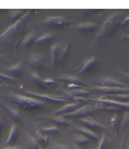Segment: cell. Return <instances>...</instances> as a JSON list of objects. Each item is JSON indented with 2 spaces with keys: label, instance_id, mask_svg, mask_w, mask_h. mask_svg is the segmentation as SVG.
Returning <instances> with one entry per match:
<instances>
[{
  "label": "cell",
  "instance_id": "12",
  "mask_svg": "<svg viewBox=\"0 0 129 149\" xmlns=\"http://www.w3.org/2000/svg\"><path fill=\"white\" fill-rule=\"evenodd\" d=\"M75 130L77 131L78 132L82 134L83 135L86 136V137H88L90 140H93L94 141H100V137H99L98 134L97 133H95L93 131L90 130L89 129L86 127H82V126H78V127L75 128Z\"/></svg>",
  "mask_w": 129,
  "mask_h": 149
},
{
  "label": "cell",
  "instance_id": "36",
  "mask_svg": "<svg viewBox=\"0 0 129 149\" xmlns=\"http://www.w3.org/2000/svg\"><path fill=\"white\" fill-rule=\"evenodd\" d=\"M129 24V17L126 18L125 20H123V22H121V25L122 26H125V25Z\"/></svg>",
  "mask_w": 129,
  "mask_h": 149
},
{
  "label": "cell",
  "instance_id": "40",
  "mask_svg": "<svg viewBox=\"0 0 129 149\" xmlns=\"http://www.w3.org/2000/svg\"><path fill=\"white\" fill-rule=\"evenodd\" d=\"M2 149H22L20 148H17V147H8V148H5Z\"/></svg>",
  "mask_w": 129,
  "mask_h": 149
},
{
  "label": "cell",
  "instance_id": "24",
  "mask_svg": "<svg viewBox=\"0 0 129 149\" xmlns=\"http://www.w3.org/2000/svg\"><path fill=\"white\" fill-rule=\"evenodd\" d=\"M59 79L61 81H64V82H68L69 84H76V85H85V82L81 79H79L78 78L74 77H63L59 78Z\"/></svg>",
  "mask_w": 129,
  "mask_h": 149
},
{
  "label": "cell",
  "instance_id": "1",
  "mask_svg": "<svg viewBox=\"0 0 129 149\" xmlns=\"http://www.w3.org/2000/svg\"><path fill=\"white\" fill-rule=\"evenodd\" d=\"M31 13H32V11L28 10L26 13L24 14V15L20 19H18L12 26L7 29L2 34L0 35V42L9 43V42L13 41L16 38V37L19 34L20 31L23 30L25 25L27 24L30 18Z\"/></svg>",
  "mask_w": 129,
  "mask_h": 149
},
{
  "label": "cell",
  "instance_id": "18",
  "mask_svg": "<svg viewBox=\"0 0 129 149\" xmlns=\"http://www.w3.org/2000/svg\"><path fill=\"white\" fill-rule=\"evenodd\" d=\"M105 98L117 101V102L129 103V94H115V95H105Z\"/></svg>",
  "mask_w": 129,
  "mask_h": 149
},
{
  "label": "cell",
  "instance_id": "22",
  "mask_svg": "<svg viewBox=\"0 0 129 149\" xmlns=\"http://www.w3.org/2000/svg\"><path fill=\"white\" fill-rule=\"evenodd\" d=\"M54 39V36L52 34H45L44 36H41L40 38H38L35 40V45H44L47 44L49 42L52 41V40Z\"/></svg>",
  "mask_w": 129,
  "mask_h": 149
},
{
  "label": "cell",
  "instance_id": "4",
  "mask_svg": "<svg viewBox=\"0 0 129 149\" xmlns=\"http://www.w3.org/2000/svg\"><path fill=\"white\" fill-rule=\"evenodd\" d=\"M93 89L97 92L106 95H115V94H129V88H116V87L95 86Z\"/></svg>",
  "mask_w": 129,
  "mask_h": 149
},
{
  "label": "cell",
  "instance_id": "17",
  "mask_svg": "<svg viewBox=\"0 0 129 149\" xmlns=\"http://www.w3.org/2000/svg\"><path fill=\"white\" fill-rule=\"evenodd\" d=\"M38 38L34 32H29L27 33L26 36L25 37V38L23 39L22 42V46L24 48H27L30 46H32V44H35V40Z\"/></svg>",
  "mask_w": 129,
  "mask_h": 149
},
{
  "label": "cell",
  "instance_id": "16",
  "mask_svg": "<svg viewBox=\"0 0 129 149\" xmlns=\"http://www.w3.org/2000/svg\"><path fill=\"white\" fill-rule=\"evenodd\" d=\"M18 134V127H17L16 125L13 124V125L12 128H11V131H10L9 135H8V140H7L6 142H5V146H12L13 144H14L15 142L16 141Z\"/></svg>",
  "mask_w": 129,
  "mask_h": 149
},
{
  "label": "cell",
  "instance_id": "42",
  "mask_svg": "<svg viewBox=\"0 0 129 149\" xmlns=\"http://www.w3.org/2000/svg\"><path fill=\"white\" fill-rule=\"evenodd\" d=\"M128 149H129V147H128Z\"/></svg>",
  "mask_w": 129,
  "mask_h": 149
},
{
  "label": "cell",
  "instance_id": "7",
  "mask_svg": "<svg viewBox=\"0 0 129 149\" xmlns=\"http://www.w3.org/2000/svg\"><path fill=\"white\" fill-rule=\"evenodd\" d=\"M25 92L27 94H28V95H30L31 96H34L37 98H39V99H41V100L42 101H44V102H51V103H58V104H61L66 102V100L60 98V97H55V96H52V95H45V94L36 93L29 92V91H25Z\"/></svg>",
  "mask_w": 129,
  "mask_h": 149
},
{
  "label": "cell",
  "instance_id": "34",
  "mask_svg": "<svg viewBox=\"0 0 129 149\" xmlns=\"http://www.w3.org/2000/svg\"><path fill=\"white\" fill-rule=\"evenodd\" d=\"M48 149H69V148L64 146H61V145H54V146L49 147Z\"/></svg>",
  "mask_w": 129,
  "mask_h": 149
},
{
  "label": "cell",
  "instance_id": "41",
  "mask_svg": "<svg viewBox=\"0 0 129 149\" xmlns=\"http://www.w3.org/2000/svg\"><path fill=\"white\" fill-rule=\"evenodd\" d=\"M120 149H122V148H120Z\"/></svg>",
  "mask_w": 129,
  "mask_h": 149
},
{
  "label": "cell",
  "instance_id": "5",
  "mask_svg": "<svg viewBox=\"0 0 129 149\" xmlns=\"http://www.w3.org/2000/svg\"><path fill=\"white\" fill-rule=\"evenodd\" d=\"M47 57L42 54H32L28 58L30 65L35 68H42L46 65Z\"/></svg>",
  "mask_w": 129,
  "mask_h": 149
},
{
  "label": "cell",
  "instance_id": "32",
  "mask_svg": "<svg viewBox=\"0 0 129 149\" xmlns=\"http://www.w3.org/2000/svg\"><path fill=\"white\" fill-rule=\"evenodd\" d=\"M120 125H121L122 127H125V126H129V111H127L124 114Z\"/></svg>",
  "mask_w": 129,
  "mask_h": 149
},
{
  "label": "cell",
  "instance_id": "35",
  "mask_svg": "<svg viewBox=\"0 0 129 149\" xmlns=\"http://www.w3.org/2000/svg\"><path fill=\"white\" fill-rule=\"evenodd\" d=\"M0 78L5 79H7V80H13V77H10V76H8V74H2V73H0Z\"/></svg>",
  "mask_w": 129,
  "mask_h": 149
},
{
  "label": "cell",
  "instance_id": "6",
  "mask_svg": "<svg viewBox=\"0 0 129 149\" xmlns=\"http://www.w3.org/2000/svg\"><path fill=\"white\" fill-rule=\"evenodd\" d=\"M97 102V103L101 104L104 105H109V106L114 107L118 108V109H126V110L129 111V103H123V102H117V101L111 100V99H109V98H99L97 100H94Z\"/></svg>",
  "mask_w": 129,
  "mask_h": 149
},
{
  "label": "cell",
  "instance_id": "9",
  "mask_svg": "<svg viewBox=\"0 0 129 149\" xmlns=\"http://www.w3.org/2000/svg\"><path fill=\"white\" fill-rule=\"evenodd\" d=\"M81 123L83 125H85L86 128L93 131V132H94V131H101L103 129H106V127L103 124L96 121L94 119L90 117H86V118L82 119Z\"/></svg>",
  "mask_w": 129,
  "mask_h": 149
},
{
  "label": "cell",
  "instance_id": "2",
  "mask_svg": "<svg viewBox=\"0 0 129 149\" xmlns=\"http://www.w3.org/2000/svg\"><path fill=\"white\" fill-rule=\"evenodd\" d=\"M100 110H104V105L97 103L95 105L86 104L82 107L78 108L75 111L71 112L66 116L69 118H82L89 117V115H94Z\"/></svg>",
  "mask_w": 129,
  "mask_h": 149
},
{
  "label": "cell",
  "instance_id": "26",
  "mask_svg": "<svg viewBox=\"0 0 129 149\" xmlns=\"http://www.w3.org/2000/svg\"><path fill=\"white\" fill-rule=\"evenodd\" d=\"M36 140L39 143L41 146H45L48 143L47 136L44 134L40 131L37 130L36 132Z\"/></svg>",
  "mask_w": 129,
  "mask_h": 149
},
{
  "label": "cell",
  "instance_id": "21",
  "mask_svg": "<svg viewBox=\"0 0 129 149\" xmlns=\"http://www.w3.org/2000/svg\"><path fill=\"white\" fill-rule=\"evenodd\" d=\"M23 62H20V63H18V64L15 65L11 66L10 68H8L6 70L8 72L11 73V74H14L16 76H19L23 72Z\"/></svg>",
  "mask_w": 129,
  "mask_h": 149
},
{
  "label": "cell",
  "instance_id": "44",
  "mask_svg": "<svg viewBox=\"0 0 129 149\" xmlns=\"http://www.w3.org/2000/svg\"><path fill=\"white\" fill-rule=\"evenodd\" d=\"M0 59H1V57H0Z\"/></svg>",
  "mask_w": 129,
  "mask_h": 149
},
{
  "label": "cell",
  "instance_id": "20",
  "mask_svg": "<svg viewBox=\"0 0 129 149\" xmlns=\"http://www.w3.org/2000/svg\"><path fill=\"white\" fill-rule=\"evenodd\" d=\"M4 107H5V109L7 110V112H8L9 115L15 120L16 123H21L22 121V118H21V116L19 115V112L16 110V109H13L11 107L8 106L7 104H4Z\"/></svg>",
  "mask_w": 129,
  "mask_h": 149
},
{
  "label": "cell",
  "instance_id": "30",
  "mask_svg": "<svg viewBox=\"0 0 129 149\" xmlns=\"http://www.w3.org/2000/svg\"><path fill=\"white\" fill-rule=\"evenodd\" d=\"M23 10H14L13 12L11 13V19L12 21H16V22H17L18 19H20L23 16Z\"/></svg>",
  "mask_w": 129,
  "mask_h": 149
},
{
  "label": "cell",
  "instance_id": "37",
  "mask_svg": "<svg viewBox=\"0 0 129 149\" xmlns=\"http://www.w3.org/2000/svg\"><path fill=\"white\" fill-rule=\"evenodd\" d=\"M122 40H127V41L129 42V36H128L126 34H123V36H122Z\"/></svg>",
  "mask_w": 129,
  "mask_h": 149
},
{
  "label": "cell",
  "instance_id": "28",
  "mask_svg": "<svg viewBox=\"0 0 129 149\" xmlns=\"http://www.w3.org/2000/svg\"><path fill=\"white\" fill-rule=\"evenodd\" d=\"M91 140L89 139L88 137H86V136L84 135H80V136H78L77 138H76L75 142L77 143V145L78 146H86V145L89 144L90 143Z\"/></svg>",
  "mask_w": 129,
  "mask_h": 149
},
{
  "label": "cell",
  "instance_id": "14",
  "mask_svg": "<svg viewBox=\"0 0 129 149\" xmlns=\"http://www.w3.org/2000/svg\"><path fill=\"white\" fill-rule=\"evenodd\" d=\"M81 106V103L80 102H75V103L69 104L65 105L64 107H63L61 109H58L57 111H55L54 112L55 115H62V114H66V113H71V112L75 111L76 109H78V108H80V107Z\"/></svg>",
  "mask_w": 129,
  "mask_h": 149
},
{
  "label": "cell",
  "instance_id": "33",
  "mask_svg": "<svg viewBox=\"0 0 129 149\" xmlns=\"http://www.w3.org/2000/svg\"><path fill=\"white\" fill-rule=\"evenodd\" d=\"M106 135L102 137L101 140H100L99 146L97 149H106Z\"/></svg>",
  "mask_w": 129,
  "mask_h": 149
},
{
  "label": "cell",
  "instance_id": "39",
  "mask_svg": "<svg viewBox=\"0 0 129 149\" xmlns=\"http://www.w3.org/2000/svg\"><path fill=\"white\" fill-rule=\"evenodd\" d=\"M2 118L0 117V134H1V132H2Z\"/></svg>",
  "mask_w": 129,
  "mask_h": 149
},
{
  "label": "cell",
  "instance_id": "23",
  "mask_svg": "<svg viewBox=\"0 0 129 149\" xmlns=\"http://www.w3.org/2000/svg\"><path fill=\"white\" fill-rule=\"evenodd\" d=\"M49 120L58 126H69L71 125V123L63 117H59V116L49 117Z\"/></svg>",
  "mask_w": 129,
  "mask_h": 149
},
{
  "label": "cell",
  "instance_id": "13",
  "mask_svg": "<svg viewBox=\"0 0 129 149\" xmlns=\"http://www.w3.org/2000/svg\"><path fill=\"white\" fill-rule=\"evenodd\" d=\"M96 64H97V59L94 57H91L89 60H86L84 65L82 66L81 69L78 71L77 74L78 75H83V74H87L88 72L91 71L94 68Z\"/></svg>",
  "mask_w": 129,
  "mask_h": 149
},
{
  "label": "cell",
  "instance_id": "19",
  "mask_svg": "<svg viewBox=\"0 0 129 149\" xmlns=\"http://www.w3.org/2000/svg\"><path fill=\"white\" fill-rule=\"evenodd\" d=\"M97 28V26L94 23H83L78 24L76 26L78 30L83 32H91L95 30Z\"/></svg>",
  "mask_w": 129,
  "mask_h": 149
},
{
  "label": "cell",
  "instance_id": "27",
  "mask_svg": "<svg viewBox=\"0 0 129 149\" xmlns=\"http://www.w3.org/2000/svg\"><path fill=\"white\" fill-rule=\"evenodd\" d=\"M27 143L30 149H41V145L39 144V142L37 141L36 139L30 136H28Z\"/></svg>",
  "mask_w": 129,
  "mask_h": 149
},
{
  "label": "cell",
  "instance_id": "25",
  "mask_svg": "<svg viewBox=\"0 0 129 149\" xmlns=\"http://www.w3.org/2000/svg\"><path fill=\"white\" fill-rule=\"evenodd\" d=\"M69 48H70V44H66L65 46H61L60 54H59V60L60 61H63L67 58L69 52Z\"/></svg>",
  "mask_w": 129,
  "mask_h": 149
},
{
  "label": "cell",
  "instance_id": "43",
  "mask_svg": "<svg viewBox=\"0 0 129 149\" xmlns=\"http://www.w3.org/2000/svg\"><path fill=\"white\" fill-rule=\"evenodd\" d=\"M0 87H1V85H0Z\"/></svg>",
  "mask_w": 129,
  "mask_h": 149
},
{
  "label": "cell",
  "instance_id": "3",
  "mask_svg": "<svg viewBox=\"0 0 129 149\" xmlns=\"http://www.w3.org/2000/svg\"><path fill=\"white\" fill-rule=\"evenodd\" d=\"M13 101L17 104L26 109L41 107L43 105V103L41 101H39V99L23 96V95H13Z\"/></svg>",
  "mask_w": 129,
  "mask_h": 149
},
{
  "label": "cell",
  "instance_id": "15",
  "mask_svg": "<svg viewBox=\"0 0 129 149\" xmlns=\"http://www.w3.org/2000/svg\"><path fill=\"white\" fill-rule=\"evenodd\" d=\"M61 46L59 43H55L52 45L50 48V54H51V63H52V67L55 68L59 60V54Z\"/></svg>",
  "mask_w": 129,
  "mask_h": 149
},
{
  "label": "cell",
  "instance_id": "11",
  "mask_svg": "<svg viewBox=\"0 0 129 149\" xmlns=\"http://www.w3.org/2000/svg\"><path fill=\"white\" fill-rule=\"evenodd\" d=\"M119 15L115 14V15H113L112 16H111L109 19L106 22L105 24L103 25V29L101 31L102 35H106V33L109 32H111L114 29L115 26H112V25H116L117 24V22L118 21Z\"/></svg>",
  "mask_w": 129,
  "mask_h": 149
},
{
  "label": "cell",
  "instance_id": "10",
  "mask_svg": "<svg viewBox=\"0 0 129 149\" xmlns=\"http://www.w3.org/2000/svg\"><path fill=\"white\" fill-rule=\"evenodd\" d=\"M99 83L102 86L105 87H116V88H128V85L122 81H118L115 79L105 78L103 80L99 81Z\"/></svg>",
  "mask_w": 129,
  "mask_h": 149
},
{
  "label": "cell",
  "instance_id": "38",
  "mask_svg": "<svg viewBox=\"0 0 129 149\" xmlns=\"http://www.w3.org/2000/svg\"><path fill=\"white\" fill-rule=\"evenodd\" d=\"M120 74H122L123 77H125V78L129 81V74H127V73H125V72H120Z\"/></svg>",
  "mask_w": 129,
  "mask_h": 149
},
{
  "label": "cell",
  "instance_id": "29",
  "mask_svg": "<svg viewBox=\"0 0 129 149\" xmlns=\"http://www.w3.org/2000/svg\"><path fill=\"white\" fill-rule=\"evenodd\" d=\"M42 132L43 134H59L60 132V129L57 126H52V127L44 128L42 129Z\"/></svg>",
  "mask_w": 129,
  "mask_h": 149
},
{
  "label": "cell",
  "instance_id": "8",
  "mask_svg": "<svg viewBox=\"0 0 129 149\" xmlns=\"http://www.w3.org/2000/svg\"><path fill=\"white\" fill-rule=\"evenodd\" d=\"M44 23L51 27H62L67 23V20L61 16H49L46 19Z\"/></svg>",
  "mask_w": 129,
  "mask_h": 149
},
{
  "label": "cell",
  "instance_id": "31",
  "mask_svg": "<svg viewBox=\"0 0 129 149\" xmlns=\"http://www.w3.org/2000/svg\"><path fill=\"white\" fill-rule=\"evenodd\" d=\"M74 91H73L72 94L73 95H77L78 98L87 96L88 95L91 93L90 91H86V90H74Z\"/></svg>",
  "mask_w": 129,
  "mask_h": 149
}]
</instances>
